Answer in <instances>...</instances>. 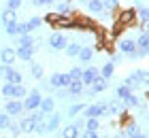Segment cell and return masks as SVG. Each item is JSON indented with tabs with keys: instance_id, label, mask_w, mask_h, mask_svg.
I'll use <instances>...</instances> for the list:
<instances>
[{
	"instance_id": "7402d4cb",
	"label": "cell",
	"mask_w": 149,
	"mask_h": 138,
	"mask_svg": "<svg viewBox=\"0 0 149 138\" xmlns=\"http://www.w3.org/2000/svg\"><path fill=\"white\" fill-rule=\"evenodd\" d=\"M19 130H22V132H26V134H30V132H34V123H32L28 117H19Z\"/></svg>"
},
{
	"instance_id": "d590c367",
	"label": "cell",
	"mask_w": 149,
	"mask_h": 138,
	"mask_svg": "<svg viewBox=\"0 0 149 138\" xmlns=\"http://www.w3.org/2000/svg\"><path fill=\"white\" fill-rule=\"evenodd\" d=\"M11 121H13V117H11L9 113H4V110H2V113H0V130H6Z\"/></svg>"
},
{
	"instance_id": "ba28073f",
	"label": "cell",
	"mask_w": 149,
	"mask_h": 138,
	"mask_svg": "<svg viewBox=\"0 0 149 138\" xmlns=\"http://www.w3.org/2000/svg\"><path fill=\"white\" fill-rule=\"evenodd\" d=\"M98 74H100V70H98L96 66H87V68H83V72H81V79H79V81L83 83V87H90Z\"/></svg>"
},
{
	"instance_id": "603a6c76",
	"label": "cell",
	"mask_w": 149,
	"mask_h": 138,
	"mask_svg": "<svg viewBox=\"0 0 149 138\" xmlns=\"http://www.w3.org/2000/svg\"><path fill=\"white\" fill-rule=\"evenodd\" d=\"M17 47H34V36H32L30 32L17 36Z\"/></svg>"
},
{
	"instance_id": "8d00e7d4",
	"label": "cell",
	"mask_w": 149,
	"mask_h": 138,
	"mask_svg": "<svg viewBox=\"0 0 149 138\" xmlns=\"http://www.w3.org/2000/svg\"><path fill=\"white\" fill-rule=\"evenodd\" d=\"M4 32L9 34V36H17V21H9V24H4Z\"/></svg>"
},
{
	"instance_id": "ee69618b",
	"label": "cell",
	"mask_w": 149,
	"mask_h": 138,
	"mask_svg": "<svg viewBox=\"0 0 149 138\" xmlns=\"http://www.w3.org/2000/svg\"><path fill=\"white\" fill-rule=\"evenodd\" d=\"M83 138H102V136H100L98 132H87V130H85V132H83Z\"/></svg>"
},
{
	"instance_id": "5bb4252c",
	"label": "cell",
	"mask_w": 149,
	"mask_h": 138,
	"mask_svg": "<svg viewBox=\"0 0 149 138\" xmlns=\"http://www.w3.org/2000/svg\"><path fill=\"white\" fill-rule=\"evenodd\" d=\"M32 55H34V47H17L15 49V58L24 62H32Z\"/></svg>"
},
{
	"instance_id": "f546056e",
	"label": "cell",
	"mask_w": 149,
	"mask_h": 138,
	"mask_svg": "<svg viewBox=\"0 0 149 138\" xmlns=\"http://www.w3.org/2000/svg\"><path fill=\"white\" fill-rule=\"evenodd\" d=\"M26 26H28V30L32 32V30H36V28H40L43 26V17H36V15H32L28 21H26Z\"/></svg>"
},
{
	"instance_id": "1f68e13d",
	"label": "cell",
	"mask_w": 149,
	"mask_h": 138,
	"mask_svg": "<svg viewBox=\"0 0 149 138\" xmlns=\"http://www.w3.org/2000/svg\"><path fill=\"white\" fill-rule=\"evenodd\" d=\"M102 9L109 13H115L119 9V0H102Z\"/></svg>"
},
{
	"instance_id": "4fadbf2b",
	"label": "cell",
	"mask_w": 149,
	"mask_h": 138,
	"mask_svg": "<svg viewBox=\"0 0 149 138\" xmlns=\"http://www.w3.org/2000/svg\"><path fill=\"white\" fill-rule=\"evenodd\" d=\"M117 47H119V51L124 55H130V53L136 51V43H134V38H121L117 43Z\"/></svg>"
},
{
	"instance_id": "ac0fdd59",
	"label": "cell",
	"mask_w": 149,
	"mask_h": 138,
	"mask_svg": "<svg viewBox=\"0 0 149 138\" xmlns=\"http://www.w3.org/2000/svg\"><path fill=\"white\" fill-rule=\"evenodd\" d=\"M85 9L90 11V13H94V15H100L104 9H102V0H87L85 2Z\"/></svg>"
},
{
	"instance_id": "83f0119b",
	"label": "cell",
	"mask_w": 149,
	"mask_h": 138,
	"mask_svg": "<svg viewBox=\"0 0 149 138\" xmlns=\"http://www.w3.org/2000/svg\"><path fill=\"white\" fill-rule=\"evenodd\" d=\"M83 106H85V102H77V104H70L68 108H66V115H68V117H77V115H81Z\"/></svg>"
},
{
	"instance_id": "5b68a950",
	"label": "cell",
	"mask_w": 149,
	"mask_h": 138,
	"mask_svg": "<svg viewBox=\"0 0 149 138\" xmlns=\"http://www.w3.org/2000/svg\"><path fill=\"white\" fill-rule=\"evenodd\" d=\"M0 68H2V72H4V79H6V83H13V85H19V83H24L22 72H19L17 68H13L11 64H2Z\"/></svg>"
},
{
	"instance_id": "d4e9b609",
	"label": "cell",
	"mask_w": 149,
	"mask_h": 138,
	"mask_svg": "<svg viewBox=\"0 0 149 138\" xmlns=\"http://www.w3.org/2000/svg\"><path fill=\"white\" fill-rule=\"evenodd\" d=\"M58 15H72V4L70 0H66V2H58Z\"/></svg>"
},
{
	"instance_id": "f6af8a7d",
	"label": "cell",
	"mask_w": 149,
	"mask_h": 138,
	"mask_svg": "<svg viewBox=\"0 0 149 138\" xmlns=\"http://www.w3.org/2000/svg\"><path fill=\"white\" fill-rule=\"evenodd\" d=\"M32 4H34V6H45L47 2H45V0H32Z\"/></svg>"
},
{
	"instance_id": "9a60e30c",
	"label": "cell",
	"mask_w": 149,
	"mask_h": 138,
	"mask_svg": "<svg viewBox=\"0 0 149 138\" xmlns=\"http://www.w3.org/2000/svg\"><path fill=\"white\" fill-rule=\"evenodd\" d=\"M136 17H139V21H141V30L147 32V19H149V11H147V6L145 4H141L139 9H136Z\"/></svg>"
},
{
	"instance_id": "cb8c5ba5",
	"label": "cell",
	"mask_w": 149,
	"mask_h": 138,
	"mask_svg": "<svg viewBox=\"0 0 149 138\" xmlns=\"http://www.w3.org/2000/svg\"><path fill=\"white\" fill-rule=\"evenodd\" d=\"M121 102H124V104H126L128 108H136V106L141 104V100H139V96H136V94H134V92H130V94H128V96H126V98H124V100H121Z\"/></svg>"
},
{
	"instance_id": "bcb514c9",
	"label": "cell",
	"mask_w": 149,
	"mask_h": 138,
	"mask_svg": "<svg viewBox=\"0 0 149 138\" xmlns=\"http://www.w3.org/2000/svg\"><path fill=\"white\" fill-rule=\"evenodd\" d=\"M115 138H126V134H124V130H119V132L115 134Z\"/></svg>"
},
{
	"instance_id": "8fae6325",
	"label": "cell",
	"mask_w": 149,
	"mask_h": 138,
	"mask_svg": "<svg viewBox=\"0 0 149 138\" xmlns=\"http://www.w3.org/2000/svg\"><path fill=\"white\" fill-rule=\"evenodd\" d=\"M38 110L43 115H49L56 110V98L53 96H47V98H40V104H38Z\"/></svg>"
},
{
	"instance_id": "52a82bcc",
	"label": "cell",
	"mask_w": 149,
	"mask_h": 138,
	"mask_svg": "<svg viewBox=\"0 0 149 138\" xmlns=\"http://www.w3.org/2000/svg\"><path fill=\"white\" fill-rule=\"evenodd\" d=\"M47 43H49V47H51L53 51H64V47L68 45V40H66V36H64V34H60V32H53V34H49Z\"/></svg>"
},
{
	"instance_id": "74e56055",
	"label": "cell",
	"mask_w": 149,
	"mask_h": 138,
	"mask_svg": "<svg viewBox=\"0 0 149 138\" xmlns=\"http://www.w3.org/2000/svg\"><path fill=\"white\" fill-rule=\"evenodd\" d=\"M22 4H24V0H6V9L15 11V13H17V9H22Z\"/></svg>"
},
{
	"instance_id": "30bf717a",
	"label": "cell",
	"mask_w": 149,
	"mask_h": 138,
	"mask_svg": "<svg viewBox=\"0 0 149 138\" xmlns=\"http://www.w3.org/2000/svg\"><path fill=\"white\" fill-rule=\"evenodd\" d=\"M60 123H62V115L56 113V110H53V113H49V115L45 117V128H47V134H49V132H56V130L60 128Z\"/></svg>"
},
{
	"instance_id": "9c48e42d",
	"label": "cell",
	"mask_w": 149,
	"mask_h": 138,
	"mask_svg": "<svg viewBox=\"0 0 149 138\" xmlns=\"http://www.w3.org/2000/svg\"><path fill=\"white\" fill-rule=\"evenodd\" d=\"M4 113H9L11 117H19V115L24 113V104H22V100L9 98V102H4Z\"/></svg>"
},
{
	"instance_id": "ffe728a7",
	"label": "cell",
	"mask_w": 149,
	"mask_h": 138,
	"mask_svg": "<svg viewBox=\"0 0 149 138\" xmlns=\"http://www.w3.org/2000/svg\"><path fill=\"white\" fill-rule=\"evenodd\" d=\"M77 58L83 62V64H87V62H92V58H94V49H92V47H81L79 53H77Z\"/></svg>"
},
{
	"instance_id": "ab89813d",
	"label": "cell",
	"mask_w": 149,
	"mask_h": 138,
	"mask_svg": "<svg viewBox=\"0 0 149 138\" xmlns=\"http://www.w3.org/2000/svg\"><path fill=\"white\" fill-rule=\"evenodd\" d=\"M6 130H9V132H11L13 136H19V134H22V130H19V126H17L15 121H11V123H9V128H6Z\"/></svg>"
},
{
	"instance_id": "4316f807",
	"label": "cell",
	"mask_w": 149,
	"mask_h": 138,
	"mask_svg": "<svg viewBox=\"0 0 149 138\" xmlns=\"http://www.w3.org/2000/svg\"><path fill=\"white\" fill-rule=\"evenodd\" d=\"M0 21H2V24L17 21V13H15V11H9V9H4L2 13H0Z\"/></svg>"
},
{
	"instance_id": "e0dca14e",
	"label": "cell",
	"mask_w": 149,
	"mask_h": 138,
	"mask_svg": "<svg viewBox=\"0 0 149 138\" xmlns=\"http://www.w3.org/2000/svg\"><path fill=\"white\" fill-rule=\"evenodd\" d=\"M0 62H2V64H13V62H15V49H13V47H4V49L0 51Z\"/></svg>"
},
{
	"instance_id": "60d3db41",
	"label": "cell",
	"mask_w": 149,
	"mask_h": 138,
	"mask_svg": "<svg viewBox=\"0 0 149 138\" xmlns=\"http://www.w3.org/2000/svg\"><path fill=\"white\" fill-rule=\"evenodd\" d=\"M109 62H111V64H115V66H117V64H121V62H124V53H113Z\"/></svg>"
},
{
	"instance_id": "7bdbcfd3",
	"label": "cell",
	"mask_w": 149,
	"mask_h": 138,
	"mask_svg": "<svg viewBox=\"0 0 149 138\" xmlns=\"http://www.w3.org/2000/svg\"><path fill=\"white\" fill-rule=\"evenodd\" d=\"M72 119H74V123H72L74 128H79V130L83 128V123H85V117H83V115H81V117L77 115V117H72Z\"/></svg>"
},
{
	"instance_id": "c3c4849f",
	"label": "cell",
	"mask_w": 149,
	"mask_h": 138,
	"mask_svg": "<svg viewBox=\"0 0 149 138\" xmlns=\"http://www.w3.org/2000/svg\"><path fill=\"white\" fill-rule=\"evenodd\" d=\"M45 2H47V4H53V2H56V0H45Z\"/></svg>"
},
{
	"instance_id": "484cf974",
	"label": "cell",
	"mask_w": 149,
	"mask_h": 138,
	"mask_svg": "<svg viewBox=\"0 0 149 138\" xmlns=\"http://www.w3.org/2000/svg\"><path fill=\"white\" fill-rule=\"evenodd\" d=\"M79 132H81V130L74 128L72 123H70V126H66V128L62 130V138H79Z\"/></svg>"
},
{
	"instance_id": "f35d334b",
	"label": "cell",
	"mask_w": 149,
	"mask_h": 138,
	"mask_svg": "<svg viewBox=\"0 0 149 138\" xmlns=\"http://www.w3.org/2000/svg\"><path fill=\"white\" fill-rule=\"evenodd\" d=\"M81 72H83V68H81V66H72L70 70H68V77H70V81H74V79H81Z\"/></svg>"
},
{
	"instance_id": "7dc6e473",
	"label": "cell",
	"mask_w": 149,
	"mask_h": 138,
	"mask_svg": "<svg viewBox=\"0 0 149 138\" xmlns=\"http://www.w3.org/2000/svg\"><path fill=\"white\" fill-rule=\"evenodd\" d=\"M4 79V72H2V68H0V81H2Z\"/></svg>"
},
{
	"instance_id": "d6986e66",
	"label": "cell",
	"mask_w": 149,
	"mask_h": 138,
	"mask_svg": "<svg viewBox=\"0 0 149 138\" xmlns=\"http://www.w3.org/2000/svg\"><path fill=\"white\" fill-rule=\"evenodd\" d=\"M98 70H100V77L109 81V79L113 77V74H115V64H111V62H107V64H102V66L98 68Z\"/></svg>"
},
{
	"instance_id": "7c38bea8",
	"label": "cell",
	"mask_w": 149,
	"mask_h": 138,
	"mask_svg": "<svg viewBox=\"0 0 149 138\" xmlns=\"http://www.w3.org/2000/svg\"><path fill=\"white\" fill-rule=\"evenodd\" d=\"M83 83H81L79 79H74L68 83V87H66V92H68V98H79V96H83Z\"/></svg>"
},
{
	"instance_id": "e575fe53",
	"label": "cell",
	"mask_w": 149,
	"mask_h": 138,
	"mask_svg": "<svg viewBox=\"0 0 149 138\" xmlns=\"http://www.w3.org/2000/svg\"><path fill=\"white\" fill-rule=\"evenodd\" d=\"M130 92H132V89L128 87V85H119L117 89H115V98H117V100H124V98H126V96L130 94Z\"/></svg>"
},
{
	"instance_id": "8992f818",
	"label": "cell",
	"mask_w": 149,
	"mask_h": 138,
	"mask_svg": "<svg viewBox=\"0 0 149 138\" xmlns=\"http://www.w3.org/2000/svg\"><path fill=\"white\" fill-rule=\"evenodd\" d=\"M70 83V77L68 72H53L49 77V87L51 89H60V87H68Z\"/></svg>"
},
{
	"instance_id": "d6a6232c",
	"label": "cell",
	"mask_w": 149,
	"mask_h": 138,
	"mask_svg": "<svg viewBox=\"0 0 149 138\" xmlns=\"http://www.w3.org/2000/svg\"><path fill=\"white\" fill-rule=\"evenodd\" d=\"M147 40H149V36H147V32H141V34H139V38L134 40V43H136V49H149Z\"/></svg>"
},
{
	"instance_id": "6da1fadb",
	"label": "cell",
	"mask_w": 149,
	"mask_h": 138,
	"mask_svg": "<svg viewBox=\"0 0 149 138\" xmlns=\"http://www.w3.org/2000/svg\"><path fill=\"white\" fill-rule=\"evenodd\" d=\"M0 94H2L4 98L24 100V98H26V94H28V89H26L22 83H19V85H13V83H4V85L0 87Z\"/></svg>"
},
{
	"instance_id": "7a4b0ae2",
	"label": "cell",
	"mask_w": 149,
	"mask_h": 138,
	"mask_svg": "<svg viewBox=\"0 0 149 138\" xmlns=\"http://www.w3.org/2000/svg\"><path fill=\"white\" fill-rule=\"evenodd\" d=\"M81 115H83L85 119L87 117H98V119L100 117H107L109 115V110H107V100L104 102H96V104H85L83 110H81Z\"/></svg>"
},
{
	"instance_id": "f1b7e54d",
	"label": "cell",
	"mask_w": 149,
	"mask_h": 138,
	"mask_svg": "<svg viewBox=\"0 0 149 138\" xmlns=\"http://www.w3.org/2000/svg\"><path fill=\"white\" fill-rule=\"evenodd\" d=\"M81 49V45L79 43H68L64 47V51H66V58H77V53Z\"/></svg>"
},
{
	"instance_id": "277c9868",
	"label": "cell",
	"mask_w": 149,
	"mask_h": 138,
	"mask_svg": "<svg viewBox=\"0 0 149 138\" xmlns=\"http://www.w3.org/2000/svg\"><path fill=\"white\" fill-rule=\"evenodd\" d=\"M40 89H32V92H28L26 94V98L22 100V104H24V110H36L38 108V104H40Z\"/></svg>"
},
{
	"instance_id": "3957f363",
	"label": "cell",
	"mask_w": 149,
	"mask_h": 138,
	"mask_svg": "<svg viewBox=\"0 0 149 138\" xmlns=\"http://www.w3.org/2000/svg\"><path fill=\"white\" fill-rule=\"evenodd\" d=\"M117 26H121L126 30L128 26H134L136 24V9H124V11H117Z\"/></svg>"
},
{
	"instance_id": "2e32d148",
	"label": "cell",
	"mask_w": 149,
	"mask_h": 138,
	"mask_svg": "<svg viewBox=\"0 0 149 138\" xmlns=\"http://www.w3.org/2000/svg\"><path fill=\"white\" fill-rule=\"evenodd\" d=\"M107 85H109V81H107V79H102V77L98 74V77L94 79V83L90 85V89H92L94 94H102L104 89H107Z\"/></svg>"
},
{
	"instance_id": "4dcf8cb0",
	"label": "cell",
	"mask_w": 149,
	"mask_h": 138,
	"mask_svg": "<svg viewBox=\"0 0 149 138\" xmlns=\"http://www.w3.org/2000/svg\"><path fill=\"white\" fill-rule=\"evenodd\" d=\"M60 17L62 15H58V13H47V15H43V24H49V26L56 28V24L60 21Z\"/></svg>"
},
{
	"instance_id": "b9f144b4",
	"label": "cell",
	"mask_w": 149,
	"mask_h": 138,
	"mask_svg": "<svg viewBox=\"0 0 149 138\" xmlns=\"http://www.w3.org/2000/svg\"><path fill=\"white\" fill-rule=\"evenodd\" d=\"M30 30H28V26H26V21L24 24H19L17 21V36H22V34H28Z\"/></svg>"
},
{
	"instance_id": "44dd1931",
	"label": "cell",
	"mask_w": 149,
	"mask_h": 138,
	"mask_svg": "<svg viewBox=\"0 0 149 138\" xmlns=\"http://www.w3.org/2000/svg\"><path fill=\"white\" fill-rule=\"evenodd\" d=\"M83 128L87 130V132H98V130H100V119H98V117H87L85 123H83Z\"/></svg>"
},
{
	"instance_id": "836d02e7",
	"label": "cell",
	"mask_w": 149,
	"mask_h": 138,
	"mask_svg": "<svg viewBox=\"0 0 149 138\" xmlns=\"http://www.w3.org/2000/svg\"><path fill=\"white\" fill-rule=\"evenodd\" d=\"M43 74H45V72H43V66H40V64H32V66H30V77H32V79L38 81V79H43Z\"/></svg>"
}]
</instances>
